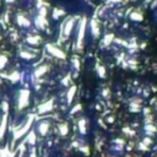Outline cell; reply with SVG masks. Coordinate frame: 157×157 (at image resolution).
<instances>
[{
  "label": "cell",
  "mask_w": 157,
  "mask_h": 157,
  "mask_svg": "<svg viewBox=\"0 0 157 157\" xmlns=\"http://www.w3.org/2000/svg\"><path fill=\"white\" fill-rule=\"evenodd\" d=\"M86 19L84 17L79 23V32H77V49L82 50L84 47V38H85V30H86Z\"/></svg>",
  "instance_id": "1"
},
{
  "label": "cell",
  "mask_w": 157,
  "mask_h": 157,
  "mask_svg": "<svg viewBox=\"0 0 157 157\" xmlns=\"http://www.w3.org/2000/svg\"><path fill=\"white\" fill-rule=\"evenodd\" d=\"M33 119H34V116H30L28 119H27V122L23 124V127H22L21 129H19V130L15 131V135H14V140H15V141L19 140L21 136H23V135L30 130V128H31V125H32V123H33Z\"/></svg>",
  "instance_id": "2"
},
{
  "label": "cell",
  "mask_w": 157,
  "mask_h": 157,
  "mask_svg": "<svg viewBox=\"0 0 157 157\" xmlns=\"http://www.w3.org/2000/svg\"><path fill=\"white\" fill-rule=\"evenodd\" d=\"M30 102V91L28 90H21L20 91V98H19V108L23 109L27 107V104Z\"/></svg>",
  "instance_id": "3"
},
{
  "label": "cell",
  "mask_w": 157,
  "mask_h": 157,
  "mask_svg": "<svg viewBox=\"0 0 157 157\" xmlns=\"http://www.w3.org/2000/svg\"><path fill=\"white\" fill-rule=\"evenodd\" d=\"M47 50L52 55H54V57H57L59 59H65V53L64 52L62 49H59L58 47L53 45V44H47Z\"/></svg>",
  "instance_id": "4"
},
{
  "label": "cell",
  "mask_w": 157,
  "mask_h": 157,
  "mask_svg": "<svg viewBox=\"0 0 157 157\" xmlns=\"http://www.w3.org/2000/svg\"><path fill=\"white\" fill-rule=\"evenodd\" d=\"M52 108H53V99H50L43 104H41L39 108H38V112L39 113H45V112H49L52 111Z\"/></svg>",
  "instance_id": "5"
},
{
  "label": "cell",
  "mask_w": 157,
  "mask_h": 157,
  "mask_svg": "<svg viewBox=\"0 0 157 157\" xmlns=\"http://www.w3.org/2000/svg\"><path fill=\"white\" fill-rule=\"evenodd\" d=\"M6 123H8V114L5 113L3 119H2V124H0V139L4 137V134H5V130H6Z\"/></svg>",
  "instance_id": "6"
},
{
  "label": "cell",
  "mask_w": 157,
  "mask_h": 157,
  "mask_svg": "<svg viewBox=\"0 0 157 157\" xmlns=\"http://www.w3.org/2000/svg\"><path fill=\"white\" fill-rule=\"evenodd\" d=\"M73 27H74V19H69V21H68V22L65 23V26H64L63 33H64L65 36H69L70 32H71V30H73Z\"/></svg>",
  "instance_id": "7"
},
{
  "label": "cell",
  "mask_w": 157,
  "mask_h": 157,
  "mask_svg": "<svg viewBox=\"0 0 157 157\" xmlns=\"http://www.w3.org/2000/svg\"><path fill=\"white\" fill-rule=\"evenodd\" d=\"M48 129H49V123H48V122H42V123L38 125V130H39V133H41L42 135H45L47 131H48Z\"/></svg>",
  "instance_id": "8"
},
{
  "label": "cell",
  "mask_w": 157,
  "mask_h": 157,
  "mask_svg": "<svg viewBox=\"0 0 157 157\" xmlns=\"http://www.w3.org/2000/svg\"><path fill=\"white\" fill-rule=\"evenodd\" d=\"M91 28H92V34L95 37H97L99 34V27H98V25L95 20H92V22H91Z\"/></svg>",
  "instance_id": "9"
},
{
  "label": "cell",
  "mask_w": 157,
  "mask_h": 157,
  "mask_svg": "<svg viewBox=\"0 0 157 157\" xmlns=\"http://www.w3.org/2000/svg\"><path fill=\"white\" fill-rule=\"evenodd\" d=\"M75 92H76V87L73 86V87L69 90V92H68V102H69V103H71V101H73V98H74V96H75Z\"/></svg>",
  "instance_id": "10"
},
{
  "label": "cell",
  "mask_w": 157,
  "mask_h": 157,
  "mask_svg": "<svg viewBox=\"0 0 157 157\" xmlns=\"http://www.w3.org/2000/svg\"><path fill=\"white\" fill-rule=\"evenodd\" d=\"M17 22H19V25H21V26H30V21H28L26 17H23V16H19V17H17Z\"/></svg>",
  "instance_id": "11"
},
{
  "label": "cell",
  "mask_w": 157,
  "mask_h": 157,
  "mask_svg": "<svg viewBox=\"0 0 157 157\" xmlns=\"http://www.w3.org/2000/svg\"><path fill=\"white\" fill-rule=\"evenodd\" d=\"M27 42L31 43V44H38L41 42V38L39 37H36V36H31L27 38Z\"/></svg>",
  "instance_id": "12"
},
{
  "label": "cell",
  "mask_w": 157,
  "mask_h": 157,
  "mask_svg": "<svg viewBox=\"0 0 157 157\" xmlns=\"http://www.w3.org/2000/svg\"><path fill=\"white\" fill-rule=\"evenodd\" d=\"M47 69H48V68H47L45 65H43V66H39V68L36 70L34 75H36V76H41V75H43V74L47 71Z\"/></svg>",
  "instance_id": "13"
},
{
  "label": "cell",
  "mask_w": 157,
  "mask_h": 157,
  "mask_svg": "<svg viewBox=\"0 0 157 157\" xmlns=\"http://www.w3.org/2000/svg\"><path fill=\"white\" fill-rule=\"evenodd\" d=\"M8 63V58L5 55H0V69H3Z\"/></svg>",
  "instance_id": "14"
},
{
  "label": "cell",
  "mask_w": 157,
  "mask_h": 157,
  "mask_svg": "<svg viewBox=\"0 0 157 157\" xmlns=\"http://www.w3.org/2000/svg\"><path fill=\"white\" fill-rule=\"evenodd\" d=\"M22 58H25V59H33L34 58V54H32V53H26V52H21V54H20Z\"/></svg>",
  "instance_id": "15"
},
{
  "label": "cell",
  "mask_w": 157,
  "mask_h": 157,
  "mask_svg": "<svg viewBox=\"0 0 157 157\" xmlns=\"http://www.w3.org/2000/svg\"><path fill=\"white\" fill-rule=\"evenodd\" d=\"M44 25H47V21L44 20V17H43V16H39V17L37 19V26L43 27Z\"/></svg>",
  "instance_id": "16"
},
{
  "label": "cell",
  "mask_w": 157,
  "mask_h": 157,
  "mask_svg": "<svg viewBox=\"0 0 157 157\" xmlns=\"http://www.w3.org/2000/svg\"><path fill=\"white\" fill-rule=\"evenodd\" d=\"M68 127H66V124H62V125H59V131H60V134L62 135H66V133H68Z\"/></svg>",
  "instance_id": "17"
},
{
  "label": "cell",
  "mask_w": 157,
  "mask_h": 157,
  "mask_svg": "<svg viewBox=\"0 0 157 157\" xmlns=\"http://www.w3.org/2000/svg\"><path fill=\"white\" fill-rule=\"evenodd\" d=\"M10 79H11L12 81H17V80L20 79V74H19V73H14L12 75H10Z\"/></svg>",
  "instance_id": "18"
},
{
  "label": "cell",
  "mask_w": 157,
  "mask_h": 157,
  "mask_svg": "<svg viewBox=\"0 0 157 157\" xmlns=\"http://www.w3.org/2000/svg\"><path fill=\"white\" fill-rule=\"evenodd\" d=\"M79 127H80L81 133H85V120H84V119H81V120L79 122Z\"/></svg>",
  "instance_id": "19"
},
{
  "label": "cell",
  "mask_w": 157,
  "mask_h": 157,
  "mask_svg": "<svg viewBox=\"0 0 157 157\" xmlns=\"http://www.w3.org/2000/svg\"><path fill=\"white\" fill-rule=\"evenodd\" d=\"M28 142L32 144V145L36 142V137H34V134H33V133H31V135L28 136Z\"/></svg>",
  "instance_id": "20"
},
{
  "label": "cell",
  "mask_w": 157,
  "mask_h": 157,
  "mask_svg": "<svg viewBox=\"0 0 157 157\" xmlns=\"http://www.w3.org/2000/svg\"><path fill=\"white\" fill-rule=\"evenodd\" d=\"M60 15H63V11H59L58 9H55V10H54V14H53L54 19H57V17H58V16H60Z\"/></svg>",
  "instance_id": "21"
},
{
  "label": "cell",
  "mask_w": 157,
  "mask_h": 157,
  "mask_svg": "<svg viewBox=\"0 0 157 157\" xmlns=\"http://www.w3.org/2000/svg\"><path fill=\"white\" fill-rule=\"evenodd\" d=\"M111 38H113V36H112V34L107 36V37H106V41H104V44H107V43H109V42H111Z\"/></svg>",
  "instance_id": "22"
},
{
  "label": "cell",
  "mask_w": 157,
  "mask_h": 157,
  "mask_svg": "<svg viewBox=\"0 0 157 157\" xmlns=\"http://www.w3.org/2000/svg\"><path fill=\"white\" fill-rule=\"evenodd\" d=\"M131 17H133V19H137V20H141V16H140V15H137V14H133V15H131Z\"/></svg>",
  "instance_id": "23"
},
{
  "label": "cell",
  "mask_w": 157,
  "mask_h": 157,
  "mask_svg": "<svg viewBox=\"0 0 157 157\" xmlns=\"http://www.w3.org/2000/svg\"><path fill=\"white\" fill-rule=\"evenodd\" d=\"M98 70H99V75H101V76H104V70H103V68H101V66H99V68H98Z\"/></svg>",
  "instance_id": "24"
},
{
  "label": "cell",
  "mask_w": 157,
  "mask_h": 157,
  "mask_svg": "<svg viewBox=\"0 0 157 157\" xmlns=\"http://www.w3.org/2000/svg\"><path fill=\"white\" fill-rule=\"evenodd\" d=\"M20 157H21V156H20Z\"/></svg>",
  "instance_id": "25"
}]
</instances>
